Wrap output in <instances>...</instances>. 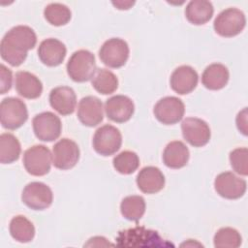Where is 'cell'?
<instances>
[{
    "label": "cell",
    "mask_w": 248,
    "mask_h": 248,
    "mask_svg": "<svg viewBox=\"0 0 248 248\" xmlns=\"http://www.w3.org/2000/svg\"><path fill=\"white\" fill-rule=\"evenodd\" d=\"M21 146L18 140L10 133H3L0 136V162L11 164L18 160Z\"/></svg>",
    "instance_id": "obj_26"
},
{
    "label": "cell",
    "mask_w": 248,
    "mask_h": 248,
    "mask_svg": "<svg viewBox=\"0 0 248 248\" xmlns=\"http://www.w3.org/2000/svg\"><path fill=\"white\" fill-rule=\"evenodd\" d=\"M94 150L102 156H110L116 153L122 144L120 131L109 124L98 128L92 140Z\"/></svg>",
    "instance_id": "obj_7"
},
{
    "label": "cell",
    "mask_w": 248,
    "mask_h": 248,
    "mask_svg": "<svg viewBox=\"0 0 248 248\" xmlns=\"http://www.w3.org/2000/svg\"><path fill=\"white\" fill-rule=\"evenodd\" d=\"M214 188L219 196L228 200H236L246 192V181L232 171L218 174L214 180Z\"/></svg>",
    "instance_id": "obj_14"
},
{
    "label": "cell",
    "mask_w": 248,
    "mask_h": 248,
    "mask_svg": "<svg viewBox=\"0 0 248 248\" xmlns=\"http://www.w3.org/2000/svg\"><path fill=\"white\" fill-rule=\"evenodd\" d=\"M181 131L185 140L194 147L204 146L211 137L208 124L197 117L185 118L181 123Z\"/></svg>",
    "instance_id": "obj_13"
},
{
    "label": "cell",
    "mask_w": 248,
    "mask_h": 248,
    "mask_svg": "<svg viewBox=\"0 0 248 248\" xmlns=\"http://www.w3.org/2000/svg\"><path fill=\"white\" fill-rule=\"evenodd\" d=\"M235 121L237 129L244 136H247V108H244L241 111L238 112Z\"/></svg>",
    "instance_id": "obj_34"
},
{
    "label": "cell",
    "mask_w": 248,
    "mask_h": 248,
    "mask_svg": "<svg viewBox=\"0 0 248 248\" xmlns=\"http://www.w3.org/2000/svg\"><path fill=\"white\" fill-rule=\"evenodd\" d=\"M79 148L76 141L64 138L58 140L52 147V164L59 170H70L79 160Z\"/></svg>",
    "instance_id": "obj_12"
},
{
    "label": "cell",
    "mask_w": 248,
    "mask_h": 248,
    "mask_svg": "<svg viewBox=\"0 0 248 248\" xmlns=\"http://www.w3.org/2000/svg\"><path fill=\"white\" fill-rule=\"evenodd\" d=\"M37 44L34 30L26 25H17L11 28L3 37L0 44V54L4 61L14 67L21 65L27 52Z\"/></svg>",
    "instance_id": "obj_1"
},
{
    "label": "cell",
    "mask_w": 248,
    "mask_h": 248,
    "mask_svg": "<svg viewBox=\"0 0 248 248\" xmlns=\"http://www.w3.org/2000/svg\"><path fill=\"white\" fill-rule=\"evenodd\" d=\"M190 152L184 142L173 140L167 144L163 152V162L170 169H181L189 161Z\"/></svg>",
    "instance_id": "obj_22"
},
{
    "label": "cell",
    "mask_w": 248,
    "mask_h": 248,
    "mask_svg": "<svg viewBox=\"0 0 248 248\" xmlns=\"http://www.w3.org/2000/svg\"><path fill=\"white\" fill-rule=\"evenodd\" d=\"M112 164L119 173L131 174L138 170L140 166V159L136 152L125 150L113 158Z\"/></svg>",
    "instance_id": "obj_30"
},
{
    "label": "cell",
    "mask_w": 248,
    "mask_h": 248,
    "mask_svg": "<svg viewBox=\"0 0 248 248\" xmlns=\"http://www.w3.org/2000/svg\"><path fill=\"white\" fill-rule=\"evenodd\" d=\"M91 83L94 89L103 95L111 94L118 88L117 77L107 69H97L91 78Z\"/></svg>",
    "instance_id": "obj_27"
},
{
    "label": "cell",
    "mask_w": 248,
    "mask_h": 248,
    "mask_svg": "<svg viewBox=\"0 0 248 248\" xmlns=\"http://www.w3.org/2000/svg\"><path fill=\"white\" fill-rule=\"evenodd\" d=\"M120 211L125 219L138 222L145 212V201L141 196H128L122 200Z\"/></svg>",
    "instance_id": "obj_28"
},
{
    "label": "cell",
    "mask_w": 248,
    "mask_h": 248,
    "mask_svg": "<svg viewBox=\"0 0 248 248\" xmlns=\"http://www.w3.org/2000/svg\"><path fill=\"white\" fill-rule=\"evenodd\" d=\"M139 189L145 194H156L165 186V176L159 168L148 166L142 168L136 178Z\"/></svg>",
    "instance_id": "obj_20"
},
{
    "label": "cell",
    "mask_w": 248,
    "mask_h": 248,
    "mask_svg": "<svg viewBox=\"0 0 248 248\" xmlns=\"http://www.w3.org/2000/svg\"><path fill=\"white\" fill-rule=\"evenodd\" d=\"M105 111L108 119L117 123H124L131 119L135 111L133 101L124 95H115L105 103Z\"/></svg>",
    "instance_id": "obj_15"
},
{
    "label": "cell",
    "mask_w": 248,
    "mask_h": 248,
    "mask_svg": "<svg viewBox=\"0 0 248 248\" xmlns=\"http://www.w3.org/2000/svg\"><path fill=\"white\" fill-rule=\"evenodd\" d=\"M67 53L65 45L54 38L44 40L38 48V56L45 65L48 67H56L60 65Z\"/></svg>",
    "instance_id": "obj_18"
},
{
    "label": "cell",
    "mask_w": 248,
    "mask_h": 248,
    "mask_svg": "<svg viewBox=\"0 0 248 248\" xmlns=\"http://www.w3.org/2000/svg\"><path fill=\"white\" fill-rule=\"evenodd\" d=\"M68 76L76 82H85L90 80L96 72L95 56L87 49L75 51L68 60Z\"/></svg>",
    "instance_id": "obj_3"
},
{
    "label": "cell",
    "mask_w": 248,
    "mask_h": 248,
    "mask_svg": "<svg viewBox=\"0 0 248 248\" xmlns=\"http://www.w3.org/2000/svg\"><path fill=\"white\" fill-rule=\"evenodd\" d=\"M246 25V17L242 11L228 8L222 11L214 19L213 27L221 37L231 38L238 35Z\"/></svg>",
    "instance_id": "obj_5"
},
{
    "label": "cell",
    "mask_w": 248,
    "mask_h": 248,
    "mask_svg": "<svg viewBox=\"0 0 248 248\" xmlns=\"http://www.w3.org/2000/svg\"><path fill=\"white\" fill-rule=\"evenodd\" d=\"M230 163L236 173L246 176L248 174V149L238 147L231 151Z\"/></svg>",
    "instance_id": "obj_32"
},
{
    "label": "cell",
    "mask_w": 248,
    "mask_h": 248,
    "mask_svg": "<svg viewBox=\"0 0 248 248\" xmlns=\"http://www.w3.org/2000/svg\"><path fill=\"white\" fill-rule=\"evenodd\" d=\"M78 118L87 127H95L104 119L103 103L95 96L83 97L78 107Z\"/></svg>",
    "instance_id": "obj_16"
},
{
    "label": "cell",
    "mask_w": 248,
    "mask_h": 248,
    "mask_svg": "<svg viewBox=\"0 0 248 248\" xmlns=\"http://www.w3.org/2000/svg\"><path fill=\"white\" fill-rule=\"evenodd\" d=\"M129 46L120 38L107 40L99 50V57L103 64L109 68H120L124 66L129 58Z\"/></svg>",
    "instance_id": "obj_8"
},
{
    "label": "cell",
    "mask_w": 248,
    "mask_h": 248,
    "mask_svg": "<svg viewBox=\"0 0 248 248\" xmlns=\"http://www.w3.org/2000/svg\"><path fill=\"white\" fill-rule=\"evenodd\" d=\"M116 245L121 247H169L174 246L164 240L156 231L137 226L118 232Z\"/></svg>",
    "instance_id": "obj_2"
},
{
    "label": "cell",
    "mask_w": 248,
    "mask_h": 248,
    "mask_svg": "<svg viewBox=\"0 0 248 248\" xmlns=\"http://www.w3.org/2000/svg\"><path fill=\"white\" fill-rule=\"evenodd\" d=\"M0 83H1V94H5L8 92L12 87V81H13V76L10 69H8L4 64H1L0 66Z\"/></svg>",
    "instance_id": "obj_33"
},
{
    "label": "cell",
    "mask_w": 248,
    "mask_h": 248,
    "mask_svg": "<svg viewBox=\"0 0 248 248\" xmlns=\"http://www.w3.org/2000/svg\"><path fill=\"white\" fill-rule=\"evenodd\" d=\"M92 247V246H113V244H111L110 242H108L105 237L103 236H94L92 238H90L88 240V242L86 244H84V247Z\"/></svg>",
    "instance_id": "obj_35"
},
{
    "label": "cell",
    "mask_w": 248,
    "mask_h": 248,
    "mask_svg": "<svg viewBox=\"0 0 248 248\" xmlns=\"http://www.w3.org/2000/svg\"><path fill=\"white\" fill-rule=\"evenodd\" d=\"M134 4H135V2H131V1H129V2H112V5L115 6L119 10H128Z\"/></svg>",
    "instance_id": "obj_36"
},
{
    "label": "cell",
    "mask_w": 248,
    "mask_h": 248,
    "mask_svg": "<svg viewBox=\"0 0 248 248\" xmlns=\"http://www.w3.org/2000/svg\"><path fill=\"white\" fill-rule=\"evenodd\" d=\"M53 194L45 183L34 181L28 183L21 194L22 202L33 210H44L52 203Z\"/></svg>",
    "instance_id": "obj_9"
},
{
    "label": "cell",
    "mask_w": 248,
    "mask_h": 248,
    "mask_svg": "<svg viewBox=\"0 0 248 248\" xmlns=\"http://www.w3.org/2000/svg\"><path fill=\"white\" fill-rule=\"evenodd\" d=\"M230 78L228 68L220 63L207 66L202 76V85L209 90H220L224 88Z\"/></svg>",
    "instance_id": "obj_23"
},
{
    "label": "cell",
    "mask_w": 248,
    "mask_h": 248,
    "mask_svg": "<svg viewBox=\"0 0 248 248\" xmlns=\"http://www.w3.org/2000/svg\"><path fill=\"white\" fill-rule=\"evenodd\" d=\"M22 162L29 174L34 176H43L50 170L52 154L46 145H33L25 150Z\"/></svg>",
    "instance_id": "obj_6"
},
{
    "label": "cell",
    "mask_w": 248,
    "mask_h": 248,
    "mask_svg": "<svg viewBox=\"0 0 248 248\" xmlns=\"http://www.w3.org/2000/svg\"><path fill=\"white\" fill-rule=\"evenodd\" d=\"M9 230L12 237L21 243L30 242L35 236L34 225L23 215L15 216L10 222Z\"/></svg>",
    "instance_id": "obj_25"
},
{
    "label": "cell",
    "mask_w": 248,
    "mask_h": 248,
    "mask_svg": "<svg viewBox=\"0 0 248 248\" xmlns=\"http://www.w3.org/2000/svg\"><path fill=\"white\" fill-rule=\"evenodd\" d=\"M35 136L42 141H53L60 137L62 124L60 118L51 111H44L37 114L33 120Z\"/></svg>",
    "instance_id": "obj_11"
},
{
    "label": "cell",
    "mask_w": 248,
    "mask_h": 248,
    "mask_svg": "<svg viewBox=\"0 0 248 248\" xmlns=\"http://www.w3.org/2000/svg\"><path fill=\"white\" fill-rule=\"evenodd\" d=\"M198 81V73L194 68L188 65H182L176 68L170 78L171 89L179 95L191 93L197 87Z\"/></svg>",
    "instance_id": "obj_17"
},
{
    "label": "cell",
    "mask_w": 248,
    "mask_h": 248,
    "mask_svg": "<svg viewBox=\"0 0 248 248\" xmlns=\"http://www.w3.org/2000/svg\"><path fill=\"white\" fill-rule=\"evenodd\" d=\"M45 18L48 23L54 26H62L67 24L71 17V10L61 3H50L44 10Z\"/></svg>",
    "instance_id": "obj_29"
},
{
    "label": "cell",
    "mask_w": 248,
    "mask_h": 248,
    "mask_svg": "<svg viewBox=\"0 0 248 248\" xmlns=\"http://www.w3.org/2000/svg\"><path fill=\"white\" fill-rule=\"evenodd\" d=\"M28 119V110L25 103L18 98L8 97L0 104V120L2 127L16 130L21 127Z\"/></svg>",
    "instance_id": "obj_4"
},
{
    "label": "cell",
    "mask_w": 248,
    "mask_h": 248,
    "mask_svg": "<svg viewBox=\"0 0 248 248\" xmlns=\"http://www.w3.org/2000/svg\"><path fill=\"white\" fill-rule=\"evenodd\" d=\"M49 104L61 115L72 114L77 106L76 93L69 86L55 87L49 93Z\"/></svg>",
    "instance_id": "obj_19"
},
{
    "label": "cell",
    "mask_w": 248,
    "mask_h": 248,
    "mask_svg": "<svg viewBox=\"0 0 248 248\" xmlns=\"http://www.w3.org/2000/svg\"><path fill=\"white\" fill-rule=\"evenodd\" d=\"M15 86L16 92L26 99H37L43 92L42 81L32 73L18 71L15 78Z\"/></svg>",
    "instance_id": "obj_21"
},
{
    "label": "cell",
    "mask_w": 248,
    "mask_h": 248,
    "mask_svg": "<svg viewBox=\"0 0 248 248\" xmlns=\"http://www.w3.org/2000/svg\"><path fill=\"white\" fill-rule=\"evenodd\" d=\"M241 241L240 233L230 227L219 229L213 238L214 246L217 248H237L241 245Z\"/></svg>",
    "instance_id": "obj_31"
},
{
    "label": "cell",
    "mask_w": 248,
    "mask_h": 248,
    "mask_svg": "<svg viewBox=\"0 0 248 248\" xmlns=\"http://www.w3.org/2000/svg\"><path fill=\"white\" fill-rule=\"evenodd\" d=\"M214 13L211 2L205 0L190 1L185 8L187 20L195 25H202L208 22Z\"/></svg>",
    "instance_id": "obj_24"
},
{
    "label": "cell",
    "mask_w": 248,
    "mask_h": 248,
    "mask_svg": "<svg viewBox=\"0 0 248 248\" xmlns=\"http://www.w3.org/2000/svg\"><path fill=\"white\" fill-rule=\"evenodd\" d=\"M156 119L165 125H173L179 122L185 112V106L181 99L168 96L160 99L153 108Z\"/></svg>",
    "instance_id": "obj_10"
}]
</instances>
